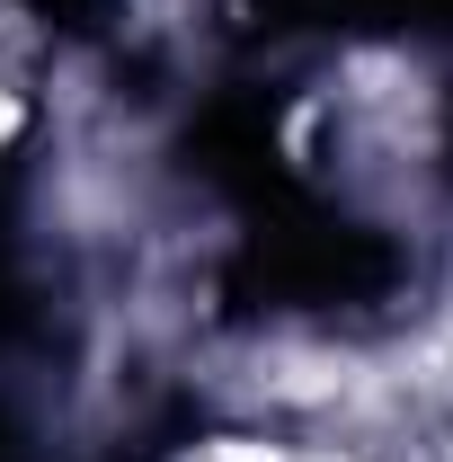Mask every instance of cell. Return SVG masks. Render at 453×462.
I'll return each instance as SVG.
<instances>
[{
  "instance_id": "1",
  "label": "cell",
  "mask_w": 453,
  "mask_h": 462,
  "mask_svg": "<svg viewBox=\"0 0 453 462\" xmlns=\"http://www.w3.org/2000/svg\"><path fill=\"white\" fill-rule=\"evenodd\" d=\"M9 125H18V107H9V89H0V134H9Z\"/></svg>"
}]
</instances>
